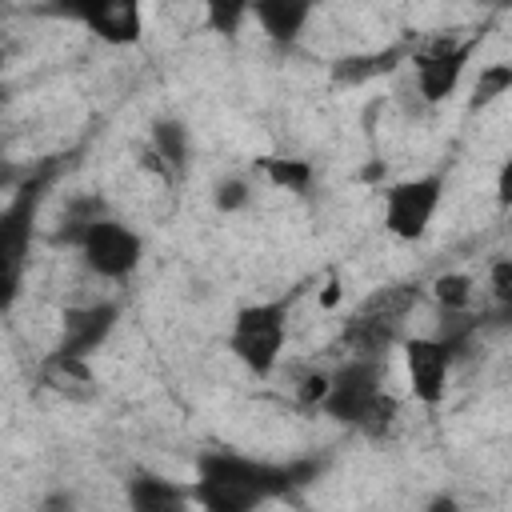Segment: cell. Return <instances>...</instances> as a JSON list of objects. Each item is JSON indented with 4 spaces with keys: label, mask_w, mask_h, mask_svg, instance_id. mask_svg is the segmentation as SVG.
Instances as JSON below:
<instances>
[{
    "label": "cell",
    "mask_w": 512,
    "mask_h": 512,
    "mask_svg": "<svg viewBox=\"0 0 512 512\" xmlns=\"http://www.w3.org/2000/svg\"><path fill=\"white\" fill-rule=\"evenodd\" d=\"M328 388H332V376H324V372H312V376H304V380H300L296 396H300L304 404H312V408H324V400H328Z\"/></svg>",
    "instance_id": "cell-23"
},
{
    "label": "cell",
    "mask_w": 512,
    "mask_h": 512,
    "mask_svg": "<svg viewBox=\"0 0 512 512\" xmlns=\"http://www.w3.org/2000/svg\"><path fill=\"white\" fill-rule=\"evenodd\" d=\"M404 368H408V384L412 396L420 404H440L448 392V368H452V352L436 340V336H420L404 344Z\"/></svg>",
    "instance_id": "cell-8"
},
{
    "label": "cell",
    "mask_w": 512,
    "mask_h": 512,
    "mask_svg": "<svg viewBox=\"0 0 512 512\" xmlns=\"http://www.w3.org/2000/svg\"><path fill=\"white\" fill-rule=\"evenodd\" d=\"M472 48H476V36L472 40L436 36L424 48H416V56H412V64H416V88H420V96L428 104H440V100H448L456 92Z\"/></svg>",
    "instance_id": "cell-4"
},
{
    "label": "cell",
    "mask_w": 512,
    "mask_h": 512,
    "mask_svg": "<svg viewBox=\"0 0 512 512\" xmlns=\"http://www.w3.org/2000/svg\"><path fill=\"white\" fill-rule=\"evenodd\" d=\"M244 16H252V8L248 4H208V24L216 28V32H236L240 28V20Z\"/></svg>",
    "instance_id": "cell-22"
},
{
    "label": "cell",
    "mask_w": 512,
    "mask_h": 512,
    "mask_svg": "<svg viewBox=\"0 0 512 512\" xmlns=\"http://www.w3.org/2000/svg\"><path fill=\"white\" fill-rule=\"evenodd\" d=\"M260 172L276 184V188H288V192H304L312 184V164L308 160H288V156H260L256 160Z\"/></svg>",
    "instance_id": "cell-15"
},
{
    "label": "cell",
    "mask_w": 512,
    "mask_h": 512,
    "mask_svg": "<svg viewBox=\"0 0 512 512\" xmlns=\"http://www.w3.org/2000/svg\"><path fill=\"white\" fill-rule=\"evenodd\" d=\"M252 16L260 20V28H264L272 40L288 44V40H296V32H300L304 20L312 16V8H308L304 0H260V4H252Z\"/></svg>",
    "instance_id": "cell-12"
},
{
    "label": "cell",
    "mask_w": 512,
    "mask_h": 512,
    "mask_svg": "<svg viewBox=\"0 0 512 512\" xmlns=\"http://www.w3.org/2000/svg\"><path fill=\"white\" fill-rule=\"evenodd\" d=\"M396 412H400V404H396V396H388V392H380L372 404H368V412H364V420L356 424L364 436H372V440H380L392 424H396Z\"/></svg>",
    "instance_id": "cell-20"
},
{
    "label": "cell",
    "mask_w": 512,
    "mask_h": 512,
    "mask_svg": "<svg viewBox=\"0 0 512 512\" xmlns=\"http://www.w3.org/2000/svg\"><path fill=\"white\" fill-rule=\"evenodd\" d=\"M488 284H492V300H496L500 312L512 320V260H496Z\"/></svg>",
    "instance_id": "cell-21"
},
{
    "label": "cell",
    "mask_w": 512,
    "mask_h": 512,
    "mask_svg": "<svg viewBox=\"0 0 512 512\" xmlns=\"http://www.w3.org/2000/svg\"><path fill=\"white\" fill-rule=\"evenodd\" d=\"M112 324H116V308L112 304L68 308L64 312V336H60V348L56 352H68V356L88 360V352H96L104 344V336L112 332Z\"/></svg>",
    "instance_id": "cell-9"
},
{
    "label": "cell",
    "mask_w": 512,
    "mask_h": 512,
    "mask_svg": "<svg viewBox=\"0 0 512 512\" xmlns=\"http://www.w3.org/2000/svg\"><path fill=\"white\" fill-rule=\"evenodd\" d=\"M400 60V48H384V52H360V56H344L332 64V80L340 88H356V84H368L384 72H392Z\"/></svg>",
    "instance_id": "cell-13"
},
{
    "label": "cell",
    "mask_w": 512,
    "mask_h": 512,
    "mask_svg": "<svg viewBox=\"0 0 512 512\" xmlns=\"http://www.w3.org/2000/svg\"><path fill=\"white\" fill-rule=\"evenodd\" d=\"M380 176H384V164H380V160H376V164H368V168L360 172V180H380Z\"/></svg>",
    "instance_id": "cell-28"
},
{
    "label": "cell",
    "mask_w": 512,
    "mask_h": 512,
    "mask_svg": "<svg viewBox=\"0 0 512 512\" xmlns=\"http://www.w3.org/2000/svg\"><path fill=\"white\" fill-rule=\"evenodd\" d=\"M248 204V184L244 180H224L220 188H216V208L220 212H236V208H244Z\"/></svg>",
    "instance_id": "cell-24"
},
{
    "label": "cell",
    "mask_w": 512,
    "mask_h": 512,
    "mask_svg": "<svg viewBox=\"0 0 512 512\" xmlns=\"http://www.w3.org/2000/svg\"><path fill=\"white\" fill-rule=\"evenodd\" d=\"M316 464H264L232 452H208L196 464L192 504L200 512H256L264 500L308 484Z\"/></svg>",
    "instance_id": "cell-1"
},
{
    "label": "cell",
    "mask_w": 512,
    "mask_h": 512,
    "mask_svg": "<svg viewBox=\"0 0 512 512\" xmlns=\"http://www.w3.org/2000/svg\"><path fill=\"white\" fill-rule=\"evenodd\" d=\"M496 200L504 208H512V160L500 164V176H496Z\"/></svg>",
    "instance_id": "cell-25"
},
{
    "label": "cell",
    "mask_w": 512,
    "mask_h": 512,
    "mask_svg": "<svg viewBox=\"0 0 512 512\" xmlns=\"http://www.w3.org/2000/svg\"><path fill=\"white\" fill-rule=\"evenodd\" d=\"M380 380H384V364L380 360H352V364H344L332 376L324 412L336 416V420H344V424H360L364 412H368V404L384 392Z\"/></svg>",
    "instance_id": "cell-7"
},
{
    "label": "cell",
    "mask_w": 512,
    "mask_h": 512,
    "mask_svg": "<svg viewBox=\"0 0 512 512\" xmlns=\"http://www.w3.org/2000/svg\"><path fill=\"white\" fill-rule=\"evenodd\" d=\"M284 332H288V308L280 300H268V304H248L236 312L232 320V336H228V348L232 356L252 368L256 376H268L280 360V348H284Z\"/></svg>",
    "instance_id": "cell-2"
},
{
    "label": "cell",
    "mask_w": 512,
    "mask_h": 512,
    "mask_svg": "<svg viewBox=\"0 0 512 512\" xmlns=\"http://www.w3.org/2000/svg\"><path fill=\"white\" fill-rule=\"evenodd\" d=\"M128 504L132 512H188L192 488H180L160 476H136L128 484Z\"/></svg>",
    "instance_id": "cell-11"
},
{
    "label": "cell",
    "mask_w": 512,
    "mask_h": 512,
    "mask_svg": "<svg viewBox=\"0 0 512 512\" xmlns=\"http://www.w3.org/2000/svg\"><path fill=\"white\" fill-rule=\"evenodd\" d=\"M44 384L64 392V396H88L92 392V372H88V360L80 356H68V352H52L40 368Z\"/></svg>",
    "instance_id": "cell-14"
},
{
    "label": "cell",
    "mask_w": 512,
    "mask_h": 512,
    "mask_svg": "<svg viewBox=\"0 0 512 512\" xmlns=\"http://www.w3.org/2000/svg\"><path fill=\"white\" fill-rule=\"evenodd\" d=\"M76 16H80L100 40H108V44H136V40H140V28H144L140 4H132V0L84 4V8H76Z\"/></svg>",
    "instance_id": "cell-10"
},
{
    "label": "cell",
    "mask_w": 512,
    "mask_h": 512,
    "mask_svg": "<svg viewBox=\"0 0 512 512\" xmlns=\"http://www.w3.org/2000/svg\"><path fill=\"white\" fill-rule=\"evenodd\" d=\"M416 304V288H408V284H400V288H384V292H372L364 304H360V312H368V316H380V320H392V324H400L404 316H408V308Z\"/></svg>",
    "instance_id": "cell-16"
},
{
    "label": "cell",
    "mask_w": 512,
    "mask_h": 512,
    "mask_svg": "<svg viewBox=\"0 0 512 512\" xmlns=\"http://www.w3.org/2000/svg\"><path fill=\"white\" fill-rule=\"evenodd\" d=\"M504 92H512V64H488L476 76L472 88V108H488L492 100H500Z\"/></svg>",
    "instance_id": "cell-19"
},
{
    "label": "cell",
    "mask_w": 512,
    "mask_h": 512,
    "mask_svg": "<svg viewBox=\"0 0 512 512\" xmlns=\"http://www.w3.org/2000/svg\"><path fill=\"white\" fill-rule=\"evenodd\" d=\"M80 252H84V264L96 272V276H108V280H120L128 276L136 264H140V236L116 220H96L84 240H80Z\"/></svg>",
    "instance_id": "cell-6"
},
{
    "label": "cell",
    "mask_w": 512,
    "mask_h": 512,
    "mask_svg": "<svg viewBox=\"0 0 512 512\" xmlns=\"http://www.w3.org/2000/svg\"><path fill=\"white\" fill-rule=\"evenodd\" d=\"M428 512H460V504H456L452 496H436V500L428 504Z\"/></svg>",
    "instance_id": "cell-27"
},
{
    "label": "cell",
    "mask_w": 512,
    "mask_h": 512,
    "mask_svg": "<svg viewBox=\"0 0 512 512\" xmlns=\"http://www.w3.org/2000/svg\"><path fill=\"white\" fill-rule=\"evenodd\" d=\"M152 152L168 164V168H184V156H188V132L176 124V120H160L152 128Z\"/></svg>",
    "instance_id": "cell-17"
},
{
    "label": "cell",
    "mask_w": 512,
    "mask_h": 512,
    "mask_svg": "<svg viewBox=\"0 0 512 512\" xmlns=\"http://www.w3.org/2000/svg\"><path fill=\"white\" fill-rule=\"evenodd\" d=\"M340 304V284L336 280H328L324 284V292H320V308H336Z\"/></svg>",
    "instance_id": "cell-26"
},
{
    "label": "cell",
    "mask_w": 512,
    "mask_h": 512,
    "mask_svg": "<svg viewBox=\"0 0 512 512\" xmlns=\"http://www.w3.org/2000/svg\"><path fill=\"white\" fill-rule=\"evenodd\" d=\"M432 296H436V304L444 312H468V304H472V280L460 276V272H444V276L432 280Z\"/></svg>",
    "instance_id": "cell-18"
},
{
    "label": "cell",
    "mask_w": 512,
    "mask_h": 512,
    "mask_svg": "<svg viewBox=\"0 0 512 512\" xmlns=\"http://www.w3.org/2000/svg\"><path fill=\"white\" fill-rule=\"evenodd\" d=\"M44 180H48V172L32 176L16 192V200L4 208V216H0V284H4V304H12V296H16V276H20V260H24L28 236H32V212H36Z\"/></svg>",
    "instance_id": "cell-5"
},
{
    "label": "cell",
    "mask_w": 512,
    "mask_h": 512,
    "mask_svg": "<svg viewBox=\"0 0 512 512\" xmlns=\"http://www.w3.org/2000/svg\"><path fill=\"white\" fill-rule=\"evenodd\" d=\"M440 176H416V180H400L384 192V228L400 240H420L440 208Z\"/></svg>",
    "instance_id": "cell-3"
}]
</instances>
